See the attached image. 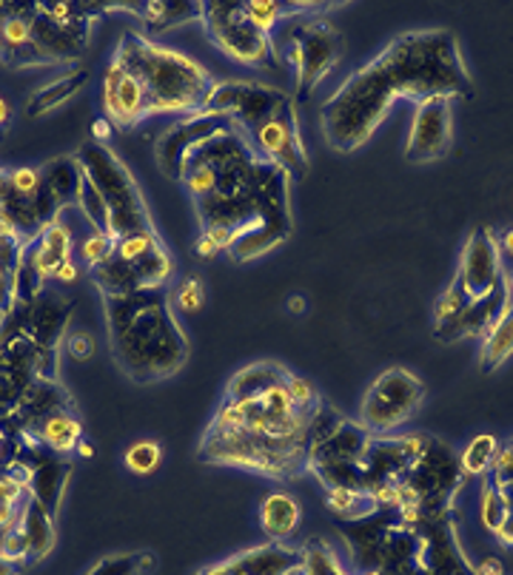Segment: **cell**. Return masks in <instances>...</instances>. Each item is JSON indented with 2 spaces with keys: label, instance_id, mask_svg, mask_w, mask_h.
Segmentation results:
<instances>
[{
  "label": "cell",
  "instance_id": "obj_30",
  "mask_svg": "<svg viewBox=\"0 0 513 575\" xmlns=\"http://www.w3.org/2000/svg\"><path fill=\"white\" fill-rule=\"evenodd\" d=\"M29 501V487L17 473H0V530L21 516L23 504Z\"/></svg>",
  "mask_w": 513,
  "mask_h": 575
},
{
  "label": "cell",
  "instance_id": "obj_10",
  "mask_svg": "<svg viewBox=\"0 0 513 575\" xmlns=\"http://www.w3.org/2000/svg\"><path fill=\"white\" fill-rule=\"evenodd\" d=\"M425 385L405 367H388L371 382L360 408V425L368 434H391L420 411Z\"/></svg>",
  "mask_w": 513,
  "mask_h": 575
},
{
  "label": "cell",
  "instance_id": "obj_40",
  "mask_svg": "<svg viewBox=\"0 0 513 575\" xmlns=\"http://www.w3.org/2000/svg\"><path fill=\"white\" fill-rule=\"evenodd\" d=\"M288 393H291V399H295V404L300 408V411L305 413H314L320 408V397L317 390H314V385H311L309 379H302V376H295L288 374Z\"/></svg>",
  "mask_w": 513,
  "mask_h": 575
},
{
  "label": "cell",
  "instance_id": "obj_9",
  "mask_svg": "<svg viewBox=\"0 0 513 575\" xmlns=\"http://www.w3.org/2000/svg\"><path fill=\"white\" fill-rule=\"evenodd\" d=\"M58 351H43L3 316L0 322V408L12 411L40 379H54Z\"/></svg>",
  "mask_w": 513,
  "mask_h": 575
},
{
  "label": "cell",
  "instance_id": "obj_11",
  "mask_svg": "<svg viewBox=\"0 0 513 575\" xmlns=\"http://www.w3.org/2000/svg\"><path fill=\"white\" fill-rule=\"evenodd\" d=\"M451 100L446 95H434L416 103L414 120H411V132L405 142V160L411 163H434L451 149Z\"/></svg>",
  "mask_w": 513,
  "mask_h": 575
},
{
  "label": "cell",
  "instance_id": "obj_4",
  "mask_svg": "<svg viewBox=\"0 0 513 575\" xmlns=\"http://www.w3.org/2000/svg\"><path fill=\"white\" fill-rule=\"evenodd\" d=\"M205 112H217L232 117L242 137L251 142L256 158L268 160L288 177L309 174V154L302 146L300 120L295 100L286 91L251 80L217 83Z\"/></svg>",
  "mask_w": 513,
  "mask_h": 575
},
{
  "label": "cell",
  "instance_id": "obj_45",
  "mask_svg": "<svg viewBox=\"0 0 513 575\" xmlns=\"http://www.w3.org/2000/svg\"><path fill=\"white\" fill-rule=\"evenodd\" d=\"M474 575H505V567L499 559H485L479 567L474 570Z\"/></svg>",
  "mask_w": 513,
  "mask_h": 575
},
{
  "label": "cell",
  "instance_id": "obj_32",
  "mask_svg": "<svg viewBox=\"0 0 513 575\" xmlns=\"http://www.w3.org/2000/svg\"><path fill=\"white\" fill-rule=\"evenodd\" d=\"M158 567V559L151 553H126V555H109L98 561L86 575H149Z\"/></svg>",
  "mask_w": 513,
  "mask_h": 575
},
{
  "label": "cell",
  "instance_id": "obj_19",
  "mask_svg": "<svg viewBox=\"0 0 513 575\" xmlns=\"http://www.w3.org/2000/svg\"><path fill=\"white\" fill-rule=\"evenodd\" d=\"M223 117H226V114L195 112V114H186V117H180L177 123H172V126H168L166 132L160 135V142H158V163H160V168H163V174H168L172 179H177L183 151L189 149L197 137L205 135L209 128L217 126Z\"/></svg>",
  "mask_w": 513,
  "mask_h": 575
},
{
  "label": "cell",
  "instance_id": "obj_44",
  "mask_svg": "<svg viewBox=\"0 0 513 575\" xmlns=\"http://www.w3.org/2000/svg\"><path fill=\"white\" fill-rule=\"evenodd\" d=\"M109 137H112V123H109L107 117L95 120V123H91V140L109 142Z\"/></svg>",
  "mask_w": 513,
  "mask_h": 575
},
{
  "label": "cell",
  "instance_id": "obj_29",
  "mask_svg": "<svg viewBox=\"0 0 513 575\" xmlns=\"http://www.w3.org/2000/svg\"><path fill=\"white\" fill-rule=\"evenodd\" d=\"M499 453V441L491 434H479L468 441V448L462 450L460 471L462 476H488L493 467V459Z\"/></svg>",
  "mask_w": 513,
  "mask_h": 575
},
{
  "label": "cell",
  "instance_id": "obj_7",
  "mask_svg": "<svg viewBox=\"0 0 513 575\" xmlns=\"http://www.w3.org/2000/svg\"><path fill=\"white\" fill-rule=\"evenodd\" d=\"M274 54L295 68V95L309 98L342 58V38L331 23L320 21L317 12L288 17L286 29L272 40Z\"/></svg>",
  "mask_w": 513,
  "mask_h": 575
},
{
  "label": "cell",
  "instance_id": "obj_41",
  "mask_svg": "<svg viewBox=\"0 0 513 575\" xmlns=\"http://www.w3.org/2000/svg\"><path fill=\"white\" fill-rule=\"evenodd\" d=\"M95 348H98V345H95V337H91V334H86V330H75V334H68L66 337L68 357L91 359Z\"/></svg>",
  "mask_w": 513,
  "mask_h": 575
},
{
  "label": "cell",
  "instance_id": "obj_43",
  "mask_svg": "<svg viewBox=\"0 0 513 575\" xmlns=\"http://www.w3.org/2000/svg\"><path fill=\"white\" fill-rule=\"evenodd\" d=\"M26 567H29L26 561H17L12 555L0 553V575H21Z\"/></svg>",
  "mask_w": 513,
  "mask_h": 575
},
{
  "label": "cell",
  "instance_id": "obj_28",
  "mask_svg": "<svg viewBox=\"0 0 513 575\" xmlns=\"http://www.w3.org/2000/svg\"><path fill=\"white\" fill-rule=\"evenodd\" d=\"M513 353V311L488 330V337L483 339V353H479V365L483 371H497L502 362Z\"/></svg>",
  "mask_w": 513,
  "mask_h": 575
},
{
  "label": "cell",
  "instance_id": "obj_39",
  "mask_svg": "<svg viewBox=\"0 0 513 575\" xmlns=\"http://www.w3.org/2000/svg\"><path fill=\"white\" fill-rule=\"evenodd\" d=\"M465 308H468V299H465V293H462L460 285L453 283L451 288H448V291L437 299V308H434L437 325H446V322L456 320V316H460Z\"/></svg>",
  "mask_w": 513,
  "mask_h": 575
},
{
  "label": "cell",
  "instance_id": "obj_46",
  "mask_svg": "<svg viewBox=\"0 0 513 575\" xmlns=\"http://www.w3.org/2000/svg\"><path fill=\"white\" fill-rule=\"evenodd\" d=\"M197 254L203 257V260H212V257H217L220 251L212 246V242H209V239L203 237V234H200V239H197Z\"/></svg>",
  "mask_w": 513,
  "mask_h": 575
},
{
  "label": "cell",
  "instance_id": "obj_17",
  "mask_svg": "<svg viewBox=\"0 0 513 575\" xmlns=\"http://www.w3.org/2000/svg\"><path fill=\"white\" fill-rule=\"evenodd\" d=\"M103 114L112 128H132L140 120L151 117L143 86L117 60L109 63L107 75H103Z\"/></svg>",
  "mask_w": 513,
  "mask_h": 575
},
{
  "label": "cell",
  "instance_id": "obj_25",
  "mask_svg": "<svg viewBox=\"0 0 513 575\" xmlns=\"http://www.w3.org/2000/svg\"><path fill=\"white\" fill-rule=\"evenodd\" d=\"M89 83V68H72L66 75H61L58 80L46 83L43 89H38L26 103V114L29 117H43V114L61 109L66 100H72L77 91L84 89Z\"/></svg>",
  "mask_w": 513,
  "mask_h": 575
},
{
  "label": "cell",
  "instance_id": "obj_26",
  "mask_svg": "<svg viewBox=\"0 0 513 575\" xmlns=\"http://www.w3.org/2000/svg\"><path fill=\"white\" fill-rule=\"evenodd\" d=\"M300 501L288 493H272L260 508V527L272 541H288L300 524Z\"/></svg>",
  "mask_w": 513,
  "mask_h": 575
},
{
  "label": "cell",
  "instance_id": "obj_16",
  "mask_svg": "<svg viewBox=\"0 0 513 575\" xmlns=\"http://www.w3.org/2000/svg\"><path fill=\"white\" fill-rule=\"evenodd\" d=\"M80 183H84V168L75 154H61V158L40 165V188L32 200L40 223H52L54 217H61L66 205L77 202Z\"/></svg>",
  "mask_w": 513,
  "mask_h": 575
},
{
  "label": "cell",
  "instance_id": "obj_34",
  "mask_svg": "<svg viewBox=\"0 0 513 575\" xmlns=\"http://www.w3.org/2000/svg\"><path fill=\"white\" fill-rule=\"evenodd\" d=\"M158 248H163V242H160V237L154 234V228L151 232H140V234H128V237H121L114 239V260H123V262H137L143 260V257L154 254Z\"/></svg>",
  "mask_w": 513,
  "mask_h": 575
},
{
  "label": "cell",
  "instance_id": "obj_53",
  "mask_svg": "<svg viewBox=\"0 0 513 575\" xmlns=\"http://www.w3.org/2000/svg\"><path fill=\"white\" fill-rule=\"evenodd\" d=\"M3 450H7V436L0 434V459H3Z\"/></svg>",
  "mask_w": 513,
  "mask_h": 575
},
{
  "label": "cell",
  "instance_id": "obj_38",
  "mask_svg": "<svg viewBox=\"0 0 513 575\" xmlns=\"http://www.w3.org/2000/svg\"><path fill=\"white\" fill-rule=\"evenodd\" d=\"M205 302V288L197 277L183 279L177 288H174V308L183 311V314H197Z\"/></svg>",
  "mask_w": 513,
  "mask_h": 575
},
{
  "label": "cell",
  "instance_id": "obj_31",
  "mask_svg": "<svg viewBox=\"0 0 513 575\" xmlns=\"http://www.w3.org/2000/svg\"><path fill=\"white\" fill-rule=\"evenodd\" d=\"M300 575H348V573L342 570L340 559L334 555V550L325 545L323 538H311L309 545L302 547Z\"/></svg>",
  "mask_w": 513,
  "mask_h": 575
},
{
  "label": "cell",
  "instance_id": "obj_50",
  "mask_svg": "<svg viewBox=\"0 0 513 575\" xmlns=\"http://www.w3.org/2000/svg\"><path fill=\"white\" fill-rule=\"evenodd\" d=\"M497 487L502 490V496H505L508 508L513 510V478H511V482H497Z\"/></svg>",
  "mask_w": 513,
  "mask_h": 575
},
{
  "label": "cell",
  "instance_id": "obj_6",
  "mask_svg": "<svg viewBox=\"0 0 513 575\" xmlns=\"http://www.w3.org/2000/svg\"><path fill=\"white\" fill-rule=\"evenodd\" d=\"M77 163L84 168V177L98 188L109 209V237L121 239L128 234L151 232L149 209L137 188L135 177L128 174L123 160L109 149L107 142L89 140L77 149Z\"/></svg>",
  "mask_w": 513,
  "mask_h": 575
},
{
  "label": "cell",
  "instance_id": "obj_20",
  "mask_svg": "<svg viewBox=\"0 0 513 575\" xmlns=\"http://www.w3.org/2000/svg\"><path fill=\"white\" fill-rule=\"evenodd\" d=\"M29 260L35 262V268L43 279H52V271L61 262L72 260V234L66 225L61 223V217H54L52 223H46L29 242H23Z\"/></svg>",
  "mask_w": 513,
  "mask_h": 575
},
{
  "label": "cell",
  "instance_id": "obj_52",
  "mask_svg": "<svg viewBox=\"0 0 513 575\" xmlns=\"http://www.w3.org/2000/svg\"><path fill=\"white\" fill-rule=\"evenodd\" d=\"M77 453H80V457H84V459H89V457H95V448H91V445H89V441H80V448H77Z\"/></svg>",
  "mask_w": 513,
  "mask_h": 575
},
{
  "label": "cell",
  "instance_id": "obj_24",
  "mask_svg": "<svg viewBox=\"0 0 513 575\" xmlns=\"http://www.w3.org/2000/svg\"><path fill=\"white\" fill-rule=\"evenodd\" d=\"M21 527L23 538H26V550H29V564L40 561L43 555L52 553L54 547V516H49L38 501L32 499L23 504L21 516L15 518Z\"/></svg>",
  "mask_w": 513,
  "mask_h": 575
},
{
  "label": "cell",
  "instance_id": "obj_3",
  "mask_svg": "<svg viewBox=\"0 0 513 575\" xmlns=\"http://www.w3.org/2000/svg\"><path fill=\"white\" fill-rule=\"evenodd\" d=\"M112 353L123 374L154 382L177 374L189 359V339L177 325L166 288L107 297Z\"/></svg>",
  "mask_w": 513,
  "mask_h": 575
},
{
  "label": "cell",
  "instance_id": "obj_27",
  "mask_svg": "<svg viewBox=\"0 0 513 575\" xmlns=\"http://www.w3.org/2000/svg\"><path fill=\"white\" fill-rule=\"evenodd\" d=\"M325 504L331 513L351 518V522H363V518L377 513V501L371 499V493H365V490H356V487H328Z\"/></svg>",
  "mask_w": 513,
  "mask_h": 575
},
{
  "label": "cell",
  "instance_id": "obj_18",
  "mask_svg": "<svg viewBox=\"0 0 513 575\" xmlns=\"http://www.w3.org/2000/svg\"><path fill=\"white\" fill-rule=\"evenodd\" d=\"M302 547H288L286 541L251 547L235 559L217 561L197 575H295L300 573Z\"/></svg>",
  "mask_w": 513,
  "mask_h": 575
},
{
  "label": "cell",
  "instance_id": "obj_42",
  "mask_svg": "<svg viewBox=\"0 0 513 575\" xmlns=\"http://www.w3.org/2000/svg\"><path fill=\"white\" fill-rule=\"evenodd\" d=\"M52 279H58V283H77V265H75V260H66V262H61V265H58V268L52 271Z\"/></svg>",
  "mask_w": 513,
  "mask_h": 575
},
{
  "label": "cell",
  "instance_id": "obj_12",
  "mask_svg": "<svg viewBox=\"0 0 513 575\" xmlns=\"http://www.w3.org/2000/svg\"><path fill=\"white\" fill-rule=\"evenodd\" d=\"M502 279H505V274H502V251H499L497 237H493L491 228H476L462 248L460 274L453 283L460 285L471 305L476 299L497 291Z\"/></svg>",
  "mask_w": 513,
  "mask_h": 575
},
{
  "label": "cell",
  "instance_id": "obj_54",
  "mask_svg": "<svg viewBox=\"0 0 513 575\" xmlns=\"http://www.w3.org/2000/svg\"><path fill=\"white\" fill-rule=\"evenodd\" d=\"M508 285H511V297H513V274H511V277H508Z\"/></svg>",
  "mask_w": 513,
  "mask_h": 575
},
{
  "label": "cell",
  "instance_id": "obj_35",
  "mask_svg": "<svg viewBox=\"0 0 513 575\" xmlns=\"http://www.w3.org/2000/svg\"><path fill=\"white\" fill-rule=\"evenodd\" d=\"M508 516H511V508H508L505 496H502V490H499L493 478H485L483 482V524L493 533V536H497V533L502 530V524H505Z\"/></svg>",
  "mask_w": 513,
  "mask_h": 575
},
{
  "label": "cell",
  "instance_id": "obj_55",
  "mask_svg": "<svg viewBox=\"0 0 513 575\" xmlns=\"http://www.w3.org/2000/svg\"><path fill=\"white\" fill-rule=\"evenodd\" d=\"M3 413H7V411H3V408H0V418H3Z\"/></svg>",
  "mask_w": 513,
  "mask_h": 575
},
{
  "label": "cell",
  "instance_id": "obj_36",
  "mask_svg": "<svg viewBox=\"0 0 513 575\" xmlns=\"http://www.w3.org/2000/svg\"><path fill=\"white\" fill-rule=\"evenodd\" d=\"M77 209L84 211V217L89 220L91 228L100 234H109V209L103 197L98 195V188L91 186L89 179L84 177L80 183V191H77Z\"/></svg>",
  "mask_w": 513,
  "mask_h": 575
},
{
  "label": "cell",
  "instance_id": "obj_21",
  "mask_svg": "<svg viewBox=\"0 0 513 575\" xmlns=\"http://www.w3.org/2000/svg\"><path fill=\"white\" fill-rule=\"evenodd\" d=\"M121 12H132L151 32H174L191 21L203 17V3L189 0H151V3H121Z\"/></svg>",
  "mask_w": 513,
  "mask_h": 575
},
{
  "label": "cell",
  "instance_id": "obj_51",
  "mask_svg": "<svg viewBox=\"0 0 513 575\" xmlns=\"http://www.w3.org/2000/svg\"><path fill=\"white\" fill-rule=\"evenodd\" d=\"M502 248H505L508 257H513V228H508V232L502 234Z\"/></svg>",
  "mask_w": 513,
  "mask_h": 575
},
{
  "label": "cell",
  "instance_id": "obj_14",
  "mask_svg": "<svg viewBox=\"0 0 513 575\" xmlns=\"http://www.w3.org/2000/svg\"><path fill=\"white\" fill-rule=\"evenodd\" d=\"M91 21L95 17H77V21H54L35 7L32 15V35L38 43L40 54L49 66H63V63H75L91 38Z\"/></svg>",
  "mask_w": 513,
  "mask_h": 575
},
{
  "label": "cell",
  "instance_id": "obj_1",
  "mask_svg": "<svg viewBox=\"0 0 513 575\" xmlns=\"http://www.w3.org/2000/svg\"><path fill=\"white\" fill-rule=\"evenodd\" d=\"M446 95L471 98L468 68L462 63L460 43L448 29L402 35L377 58L360 66L323 105V135L337 151H356L374 137L397 100Z\"/></svg>",
  "mask_w": 513,
  "mask_h": 575
},
{
  "label": "cell",
  "instance_id": "obj_13",
  "mask_svg": "<svg viewBox=\"0 0 513 575\" xmlns=\"http://www.w3.org/2000/svg\"><path fill=\"white\" fill-rule=\"evenodd\" d=\"M75 311V302L61 293H40L32 305L23 308H9L7 320L15 325L21 334L32 339V342L43 348V351H58L63 330L68 325V316Z\"/></svg>",
  "mask_w": 513,
  "mask_h": 575
},
{
  "label": "cell",
  "instance_id": "obj_5",
  "mask_svg": "<svg viewBox=\"0 0 513 575\" xmlns=\"http://www.w3.org/2000/svg\"><path fill=\"white\" fill-rule=\"evenodd\" d=\"M114 60L140 80L149 98V114H183L186 117V114L203 112L205 100L212 98L214 80L197 60L168 46L151 43L137 32L123 35Z\"/></svg>",
  "mask_w": 513,
  "mask_h": 575
},
{
  "label": "cell",
  "instance_id": "obj_15",
  "mask_svg": "<svg viewBox=\"0 0 513 575\" xmlns=\"http://www.w3.org/2000/svg\"><path fill=\"white\" fill-rule=\"evenodd\" d=\"M38 3H0V63L12 68L49 66L32 35V15Z\"/></svg>",
  "mask_w": 513,
  "mask_h": 575
},
{
  "label": "cell",
  "instance_id": "obj_49",
  "mask_svg": "<svg viewBox=\"0 0 513 575\" xmlns=\"http://www.w3.org/2000/svg\"><path fill=\"white\" fill-rule=\"evenodd\" d=\"M12 123V105L7 103V100L0 98V132Z\"/></svg>",
  "mask_w": 513,
  "mask_h": 575
},
{
  "label": "cell",
  "instance_id": "obj_37",
  "mask_svg": "<svg viewBox=\"0 0 513 575\" xmlns=\"http://www.w3.org/2000/svg\"><path fill=\"white\" fill-rule=\"evenodd\" d=\"M112 254H114V239L109 237V234L91 232L89 237L84 239V246H80V257H84V262L91 271L100 268L103 262L112 260Z\"/></svg>",
  "mask_w": 513,
  "mask_h": 575
},
{
  "label": "cell",
  "instance_id": "obj_48",
  "mask_svg": "<svg viewBox=\"0 0 513 575\" xmlns=\"http://www.w3.org/2000/svg\"><path fill=\"white\" fill-rule=\"evenodd\" d=\"M305 297H300V293H295V297H288V311L291 314H305Z\"/></svg>",
  "mask_w": 513,
  "mask_h": 575
},
{
  "label": "cell",
  "instance_id": "obj_8",
  "mask_svg": "<svg viewBox=\"0 0 513 575\" xmlns=\"http://www.w3.org/2000/svg\"><path fill=\"white\" fill-rule=\"evenodd\" d=\"M205 35L226 58L237 60L242 66H268L274 63L272 35H265L254 26L246 12V3L232 0H209L203 3Z\"/></svg>",
  "mask_w": 513,
  "mask_h": 575
},
{
  "label": "cell",
  "instance_id": "obj_22",
  "mask_svg": "<svg viewBox=\"0 0 513 575\" xmlns=\"http://www.w3.org/2000/svg\"><path fill=\"white\" fill-rule=\"evenodd\" d=\"M72 471H75V464L68 462V459H52V457L46 459V462H40L38 467H32L29 496L38 501L49 516L58 513V504H61L63 493H66Z\"/></svg>",
  "mask_w": 513,
  "mask_h": 575
},
{
  "label": "cell",
  "instance_id": "obj_2",
  "mask_svg": "<svg viewBox=\"0 0 513 575\" xmlns=\"http://www.w3.org/2000/svg\"><path fill=\"white\" fill-rule=\"evenodd\" d=\"M288 371L274 362L242 367L209 427L200 457L268 476H291L309 464V418L288 393Z\"/></svg>",
  "mask_w": 513,
  "mask_h": 575
},
{
  "label": "cell",
  "instance_id": "obj_23",
  "mask_svg": "<svg viewBox=\"0 0 513 575\" xmlns=\"http://www.w3.org/2000/svg\"><path fill=\"white\" fill-rule=\"evenodd\" d=\"M29 436H35L49 453L63 459L68 453H77V448H80L84 422L75 411H58L52 416H46L35 430H29Z\"/></svg>",
  "mask_w": 513,
  "mask_h": 575
},
{
  "label": "cell",
  "instance_id": "obj_33",
  "mask_svg": "<svg viewBox=\"0 0 513 575\" xmlns=\"http://www.w3.org/2000/svg\"><path fill=\"white\" fill-rule=\"evenodd\" d=\"M163 462V448H160L154 439H140L135 445H128L126 453H123V464H126L128 473L135 476H149L154 473Z\"/></svg>",
  "mask_w": 513,
  "mask_h": 575
},
{
  "label": "cell",
  "instance_id": "obj_47",
  "mask_svg": "<svg viewBox=\"0 0 513 575\" xmlns=\"http://www.w3.org/2000/svg\"><path fill=\"white\" fill-rule=\"evenodd\" d=\"M497 538L505 547H513V510H511V516L505 518V524H502V530L497 533Z\"/></svg>",
  "mask_w": 513,
  "mask_h": 575
}]
</instances>
